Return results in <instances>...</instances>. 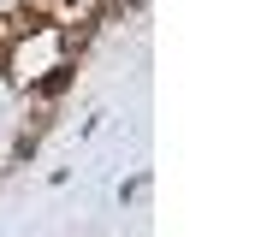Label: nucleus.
Listing matches in <instances>:
<instances>
[{"label": "nucleus", "mask_w": 255, "mask_h": 237, "mask_svg": "<svg viewBox=\"0 0 255 237\" xmlns=\"http://www.w3.org/2000/svg\"><path fill=\"white\" fill-rule=\"evenodd\" d=\"M65 83H71V65H54V71L42 77V95H65Z\"/></svg>", "instance_id": "obj_1"}]
</instances>
